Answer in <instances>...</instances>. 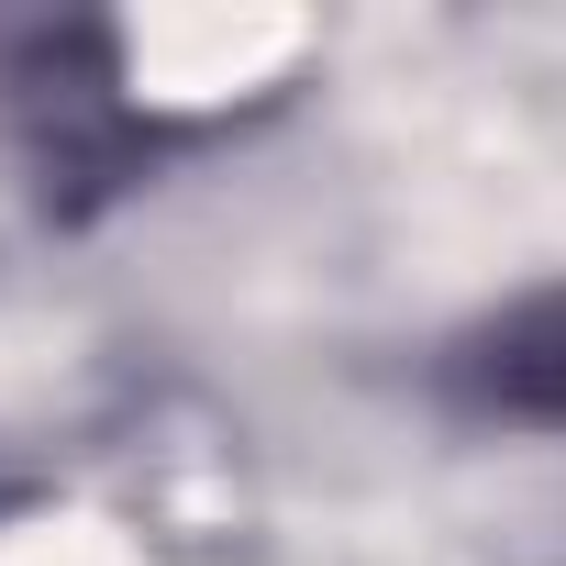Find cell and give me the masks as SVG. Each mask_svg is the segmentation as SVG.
<instances>
[{
    "label": "cell",
    "instance_id": "1",
    "mask_svg": "<svg viewBox=\"0 0 566 566\" xmlns=\"http://www.w3.org/2000/svg\"><path fill=\"white\" fill-rule=\"evenodd\" d=\"M444 378H455L467 411H500V422L566 433V290H533V301L489 312L478 334H455Z\"/></svg>",
    "mask_w": 566,
    "mask_h": 566
}]
</instances>
